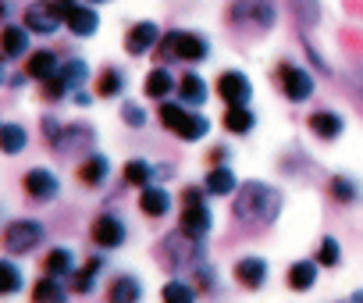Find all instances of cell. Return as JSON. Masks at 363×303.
<instances>
[{
    "label": "cell",
    "mask_w": 363,
    "mask_h": 303,
    "mask_svg": "<svg viewBox=\"0 0 363 303\" xmlns=\"http://www.w3.org/2000/svg\"><path fill=\"white\" fill-rule=\"evenodd\" d=\"M65 97H68V86H65V82H61L57 75L43 82V100H47V104H61Z\"/></svg>",
    "instance_id": "obj_42"
},
{
    "label": "cell",
    "mask_w": 363,
    "mask_h": 303,
    "mask_svg": "<svg viewBox=\"0 0 363 303\" xmlns=\"http://www.w3.org/2000/svg\"><path fill=\"white\" fill-rule=\"evenodd\" d=\"M0 54L4 57H26L29 54V29L26 26H4L0 29Z\"/></svg>",
    "instance_id": "obj_27"
},
{
    "label": "cell",
    "mask_w": 363,
    "mask_h": 303,
    "mask_svg": "<svg viewBox=\"0 0 363 303\" xmlns=\"http://www.w3.org/2000/svg\"><path fill=\"white\" fill-rule=\"evenodd\" d=\"M203 189L207 197H232L239 189V179L228 165H211V172L203 175Z\"/></svg>",
    "instance_id": "obj_19"
},
{
    "label": "cell",
    "mask_w": 363,
    "mask_h": 303,
    "mask_svg": "<svg viewBox=\"0 0 363 303\" xmlns=\"http://www.w3.org/2000/svg\"><path fill=\"white\" fill-rule=\"evenodd\" d=\"M328 197H331L335 204L349 207V204H356V200H359V182L338 172V175H331V179H328Z\"/></svg>",
    "instance_id": "obj_35"
},
{
    "label": "cell",
    "mask_w": 363,
    "mask_h": 303,
    "mask_svg": "<svg viewBox=\"0 0 363 303\" xmlns=\"http://www.w3.org/2000/svg\"><path fill=\"white\" fill-rule=\"evenodd\" d=\"M317 268H320L317 260H292L285 271V285L292 292H310L317 285Z\"/></svg>",
    "instance_id": "obj_20"
},
{
    "label": "cell",
    "mask_w": 363,
    "mask_h": 303,
    "mask_svg": "<svg viewBox=\"0 0 363 303\" xmlns=\"http://www.w3.org/2000/svg\"><path fill=\"white\" fill-rule=\"evenodd\" d=\"M0 82H4V72H0Z\"/></svg>",
    "instance_id": "obj_51"
},
{
    "label": "cell",
    "mask_w": 363,
    "mask_h": 303,
    "mask_svg": "<svg viewBox=\"0 0 363 303\" xmlns=\"http://www.w3.org/2000/svg\"><path fill=\"white\" fill-rule=\"evenodd\" d=\"M306 125H310V132H313L320 143H335V139H342V132H345V118H342L338 111H328V107L313 111V114L306 118Z\"/></svg>",
    "instance_id": "obj_16"
},
{
    "label": "cell",
    "mask_w": 363,
    "mask_h": 303,
    "mask_svg": "<svg viewBox=\"0 0 363 303\" xmlns=\"http://www.w3.org/2000/svg\"><path fill=\"white\" fill-rule=\"evenodd\" d=\"M313 257H317L320 268H338V264H342V246H338V239H335V236H324Z\"/></svg>",
    "instance_id": "obj_38"
},
{
    "label": "cell",
    "mask_w": 363,
    "mask_h": 303,
    "mask_svg": "<svg viewBox=\"0 0 363 303\" xmlns=\"http://www.w3.org/2000/svg\"><path fill=\"white\" fill-rule=\"evenodd\" d=\"M22 189L33 204H54L57 193H61V179L50 168H29L26 179H22Z\"/></svg>",
    "instance_id": "obj_10"
},
{
    "label": "cell",
    "mask_w": 363,
    "mask_h": 303,
    "mask_svg": "<svg viewBox=\"0 0 363 303\" xmlns=\"http://www.w3.org/2000/svg\"><path fill=\"white\" fill-rule=\"evenodd\" d=\"M193 285L203 289V292H214V289H218V271H214L211 264H200V268L193 271Z\"/></svg>",
    "instance_id": "obj_41"
},
{
    "label": "cell",
    "mask_w": 363,
    "mask_h": 303,
    "mask_svg": "<svg viewBox=\"0 0 363 303\" xmlns=\"http://www.w3.org/2000/svg\"><path fill=\"white\" fill-rule=\"evenodd\" d=\"M57 79L68 86V93H79V89L86 86V79H89V65H86L82 57H68V61H61Z\"/></svg>",
    "instance_id": "obj_33"
},
{
    "label": "cell",
    "mask_w": 363,
    "mask_h": 303,
    "mask_svg": "<svg viewBox=\"0 0 363 303\" xmlns=\"http://www.w3.org/2000/svg\"><path fill=\"white\" fill-rule=\"evenodd\" d=\"M207 132H211V118H207V114H196L193 107L186 111V118L174 125V136H178V139H186V143H200Z\"/></svg>",
    "instance_id": "obj_30"
},
{
    "label": "cell",
    "mask_w": 363,
    "mask_h": 303,
    "mask_svg": "<svg viewBox=\"0 0 363 303\" xmlns=\"http://www.w3.org/2000/svg\"><path fill=\"white\" fill-rule=\"evenodd\" d=\"M214 93H218L228 107H242V104H250V100H253V82H250V75H246V72L228 68V72H221V75H218Z\"/></svg>",
    "instance_id": "obj_8"
},
{
    "label": "cell",
    "mask_w": 363,
    "mask_h": 303,
    "mask_svg": "<svg viewBox=\"0 0 363 303\" xmlns=\"http://www.w3.org/2000/svg\"><path fill=\"white\" fill-rule=\"evenodd\" d=\"M160 36H164V33H160L157 22H150V18H146V22H135V26L125 33V50H128L132 57H143L146 50H153V47L160 43Z\"/></svg>",
    "instance_id": "obj_14"
},
{
    "label": "cell",
    "mask_w": 363,
    "mask_h": 303,
    "mask_svg": "<svg viewBox=\"0 0 363 303\" xmlns=\"http://www.w3.org/2000/svg\"><path fill=\"white\" fill-rule=\"evenodd\" d=\"M125 182L128 186H139V189H146L150 182H153V165L150 161H143V158H132V161H125Z\"/></svg>",
    "instance_id": "obj_37"
},
{
    "label": "cell",
    "mask_w": 363,
    "mask_h": 303,
    "mask_svg": "<svg viewBox=\"0 0 363 303\" xmlns=\"http://www.w3.org/2000/svg\"><path fill=\"white\" fill-rule=\"evenodd\" d=\"M57 68H61V57H57L54 50H33V54H29V61H26V75H29V79H36V82L54 79V75H57Z\"/></svg>",
    "instance_id": "obj_22"
},
{
    "label": "cell",
    "mask_w": 363,
    "mask_h": 303,
    "mask_svg": "<svg viewBox=\"0 0 363 303\" xmlns=\"http://www.w3.org/2000/svg\"><path fill=\"white\" fill-rule=\"evenodd\" d=\"M72 97H75V104H79V107H86V104H89V93H82V89H79V93H72Z\"/></svg>",
    "instance_id": "obj_47"
},
{
    "label": "cell",
    "mask_w": 363,
    "mask_h": 303,
    "mask_svg": "<svg viewBox=\"0 0 363 303\" xmlns=\"http://www.w3.org/2000/svg\"><path fill=\"white\" fill-rule=\"evenodd\" d=\"M178 104H186V107H200V104H207V97H211V89H207V82L196 75V72H186L178 79Z\"/></svg>",
    "instance_id": "obj_21"
},
{
    "label": "cell",
    "mask_w": 363,
    "mask_h": 303,
    "mask_svg": "<svg viewBox=\"0 0 363 303\" xmlns=\"http://www.w3.org/2000/svg\"><path fill=\"white\" fill-rule=\"evenodd\" d=\"M79 182L82 186H89V189H100L107 179H111V158L107 154H100V150H93V154H86L82 161H79Z\"/></svg>",
    "instance_id": "obj_15"
},
{
    "label": "cell",
    "mask_w": 363,
    "mask_h": 303,
    "mask_svg": "<svg viewBox=\"0 0 363 303\" xmlns=\"http://www.w3.org/2000/svg\"><path fill=\"white\" fill-rule=\"evenodd\" d=\"M143 299V282L139 275H118L107 285V303H139Z\"/></svg>",
    "instance_id": "obj_24"
},
{
    "label": "cell",
    "mask_w": 363,
    "mask_h": 303,
    "mask_svg": "<svg viewBox=\"0 0 363 303\" xmlns=\"http://www.w3.org/2000/svg\"><path fill=\"white\" fill-rule=\"evenodd\" d=\"M153 257L160 260V268H167L171 275H182V271H196L200 264H207V250H203V239H193L186 232H171L164 236L157 246H153Z\"/></svg>",
    "instance_id": "obj_2"
},
{
    "label": "cell",
    "mask_w": 363,
    "mask_h": 303,
    "mask_svg": "<svg viewBox=\"0 0 363 303\" xmlns=\"http://www.w3.org/2000/svg\"><path fill=\"white\" fill-rule=\"evenodd\" d=\"M121 121L132 125V128H143V125H146V111H143L139 104H125V107H121Z\"/></svg>",
    "instance_id": "obj_43"
},
{
    "label": "cell",
    "mask_w": 363,
    "mask_h": 303,
    "mask_svg": "<svg viewBox=\"0 0 363 303\" xmlns=\"http://www.w3.org/2000/svg\"><path fill=\"white\" fill-rule=\"evenodd\" d=\"M178 228L193 236V239H207L211 228H214V211L207 204H193V207H182V218H178Z\"/></svg>",
    "instance_id": "obj_13"
},
{
    "label": "cell",
    "mask_w": 363,
    "mask_h": 303,
    "mask_svg": "<svg viewBox=\"0 0 363 303\" xmlns=\"http://www.w3.org/2000/svg\"><path fill=\"white\" fill-rule=\"evenodd\" d=\"M89 4H93V8H96V4H111V0H89Z\"/></svg>",
    "instance_id": "obj_50"
},
{
    "label": "cell",
    "mask_w": 363,
    "mask_h": 303,
    "mask_svg": "<svg viewBox=\"0 0 363 303\" xmlns=\"http://www.w3.org/2000/svg\"><path fill=\"white\" fill-rule=\"evenodd\" d=\"M33 303H68V285H65V278L40 275V282L33 285Z\"/></svg>",
    "instance_id": "obj_29"
},
{
    "label": "cell",
    "mask_w": 363,
    "mask_h": 303,
    "mask_svg": "<svg viewBox=\"0 0 363 303\" xmlns=\"http://www.w3.org/2000/svg\"><path fill=\"white\" fill-rule=\"evenodd\" d=\"M267 260L264 257H257V253H246V257H239L235 264H232V278L242 285V289H250V292H257V289H264V282H267Z\"/></svg>",
    "instance_id": "obj_11"
},
{
    "label": "cell",
    "mask_w": 363,
    "mask_h": 303,
    "mask_svg": "<svg viewBox=\"0 0 363 303\" xmlns=\"http://www.w3.org/2000/svg\"><path fill=\"white\" fill-rule=\"evenodd\" d=\"M0 125H4V121H0Z\"/></svg>",
    "instance_id": "obj_52"
},
{
    "label": "cell",
    "mask_w": 363,
    "mask_h": 303,
    "mask_svg": "<svg viewBox=\"0 0 363 303\" xmlns=\"http://www.w3.org/2000/svg\"><path fill=\"white\" fill-rule=\"evenodd\" d=\"M221 125H225L232 136H250V132L257 128V114L250 111V104H242V107H228L225 118H221Z\"/></svg>",
    "instance_id": "obj_34"
},
{
    "label": "cell",
    "mask_w": 363,
    "mask_h": 303,
    "mask_svg": "<svg viewBox=\"0 0 363 303\" xmlns=\"http://www.w3.org/2000/svg\"><path fill=\"white\" fill-rule=\"evenodd\" d=\"M207 161H211V165H225V161H228V150H225V146L211 150V158H207Z\"/></svg>",
    "instance_id": "obj_46"
},
{
    "label": "cell",
    "mask_w": 363,
    "mask_h": 303,
    "mask_svg": "<svg viewBox=\"0 0 363 303\" xmlns=\"http://www.w3.org/2000/svg\"><path fill=\"white\" fill-rule=\"evenodd\" d=\"M196 285H193V278H171V282H164L160 285V303H196Z\"/></svg>",
    "instance_id": "obj_32"
},
{
    "label": "cell",
    "mask_w": 363,
    "mask_h": 303,
    "mask_svg": "<svg viewBox=\"0 0 363 303\" xmlns=\"http://www.w3.org/2000/svg\"><path fill=\"white\" fill-rule=\"evenodd\" d=\"M281 214V193L267 182H242L235 189L232 200V218L239 225H253V228H267L274 225Z\"/></svg>",
    "instance_id": "obj_1"
},
{
    "label": "cell",
    "mask_w": 363,
    "mask_h": 303,
    "mask_svg": "<svg viewBox=\"0 0 363 303\" xmlns=\"http://www.w3.org/2000/svg\"><path fill=\"white\" fill-rule=\"evenodd\" d=\"M139 211H143L146 218H164V214L171 211V193L150 182L146 189H139Z\"/></svg>",
    "instance_id": "obj_25"
},
{
    "label": "cell",
    "mask_w": 363,
    "mask_h": 303,
    "mask_svg": "<svg viewBox=\"0 0 363 303\" xmlns=\"http://www.w3.org/2000/svg\"><path fill=\"white\" fill-rule=\"evenodd\" d=\"M29 33H36V36H54L61 26H65V18H61V11L50 4V0H40V4H33L29 11H26V22H22Z\"/></svg>",
    "instance_id": "obj_12"
},
{
    "label": "cell",
    "mask_w": 363,
    "mask_h": 303,
    "mask_svg": "<svg viewBox=\"0 0 363 303\" xmlns=\"http://www.w3.org/2000/svg\"><path fill=\"white\" fill-rule=\"evenodd\" d=\"M349 303H363V289H359V292H352V299H349Z\"/></svg>",
    "instance_id": "obj_48"
},
{
    "label": "cell",
    "mask_w": 363,
    "mask_h": 303,
    "mask_svg": "<svg viewBox=\"0 0 363 303\" xmlns=\"http://www.w3.org/2000/svg\"><path fill=\"white\" fill-rule=\"evenodd\" d=\"M125 86H128L125 68H118V65L100 68V75H96V97H100V100H114V97H121Z\"/></svg>",
    "instance_id": "obj_23"
},
{
    "label": "cell",
    "mask_w": 363,
    "mask_h": 303,
    "mask_svg": "<svg viewBox=\"0 0 363 303\" xmlns=\"http://www.w3.org/2000/svg\"><path fill=\"white\" fill-rule=\"evenodd\" d=\"M274 18H278V11H274L271 0H232V8H228V22L235 29L264 33V29L274 26Z\"/></svg>",
    "instance_id": "obj_5"
},
{
    "label": "cell",
    "mask_w": 363,
    "mask_h": 303,
    "mask_svg": "<svg viewBox=\"0 0 363 303\" xmlns=\"http://www.w3.org/2000/svg\"><path fill=\"white\" fill-rule=\"evenodd\" d=\"M292 11H296V18L303 26H317V18H320V4H317V0H292Z\"/></svg>",
    "instance_id": "obj_40"
},
{
    "label": "cell",
    "mask_w": 363,
    "mask_h": 303,
    "mask_svg": "<svg viewBox=\"0 0 363 303\" xmlns=\"http://www.w3.org/2000/svg\"><path fill=\"white\" fill-rule=\"evenodd\" d=\"M22 289H26L22 268H18L15 260H8V257H0V296H15V292H22Z\"/></svg>",
    "instance_id": "obj_36"
},
{
    "label": "cell",
    "mask_w": 363,
    "mask_h": 303,
    "mask_svg": "<svg viewBox=\"0 0 363 303\" xmlns=\"http://www.w3.org/2000/svg\"><path fill=\"white\" fill-rule=\"evenodd\" d=\"M186 104H171V100H160V107H157V121L167 128V132H174V125L182 121V118H186Z\"/></svg>",
    "instance_id": "obj_39"
},
{
    "label": "cell",
    "mask_w": 363,
    "mask_h": 303,
    "mask_svg": "<svg viewBox=\"0 0 363 303\" xmlns=\"http://www.w3.org/2000/svg\"><path fill=\"white\" fill-rule=\"evenodd\" d=\"M174 89H178V82L171 79V72H167L164 65H160V68H153V72L143 79V93H146L150 100H157V104H160V100H167Z\"/></svg>",
    "instance_id": "obj_28"
},
{
    "label": "cell",
    "mask_w": 363,
    "mask_h": 303,
    "mask_svg": "<svg viewBox=\"0 0 363 303\" xmlns=\"http://www.w3.org/2000/svg\"><path fill=\"white\" fill-rule=\"evenodd\" d=\"M349 79H352V89H356V97L363 100V61H349Z\"/></svg>",
    "instance_id": "obj_45"
},
{
    "label": "cell",
    "mask_w": 363,
    "mask_h": 303,
    "mask_svg": "<svg viewBox=\"0 0 363 303\" xmlns=\"http://www.w3.org/2000/svg\"><path fill=\"white\" fill-rule=\"evenodd\" d=\"M157 50V57L160 61H182V65H200V61H207L211 57V40L203 36V33H182V29H174V33H164L160 36V43L153 47Z\"/></svg>",
    "instance_id": "obj_3"
},
{
    "label": "cell",
    "mask_w": 363,
    "mask_h": 303,
    "mask_svg": "<svg viewBox=\"0 0 363 303\" xmlns=\"http://www.w3.org/2000/svg\"><path fill=\"white\" fill-rule=\"evenodd\" d=\"M107 268V257H89L86 264H79L75 271H72V278H68V289L72 292H79V296H89L93 289H96V278H100V271Z\"/></svg>",
    "instance_id": "obj_18"
},
{
    "label": "cell",
    "mask_w": 363,
    "mask_h": 303,
    "mask_svg": "<svg viewBox=\"0 0 363 303\" xmlns=\"http://www.w3.org/2000/svg\"><path fill=\"white\" fill-rule=\"evenodd\" d=\"M93 143H96V128L86 125V121H72V125L61 128L54 150H57V154H65V158H72V154H93Z\"/></svg>",
    "instance_id": "obj_9"
},
{
    "label": "cell",
    "mask_w": 363,
    "mask_h": 303,
    "mask_svg": "<svg viewBox=\"0 0 363 303\" xmlns=\"http://www.w3.org/2000/svg\"><path fill=\"white\" fill-rule=\"evenodd\" d=\"M193 204H207V189L203 186H186L182 189V207H193Z\"/></svg>",
    "instance_id": "obj_44"
},
{
    "label": "cell",
    "mask_w": 363,
    "mask_h": 303,
    "mask_svg": "<svg viewBox=\"0 0 363 303\" xmlns=\"http://www.w3.org/2000/svg\"><path fill=\"white\" fill-rule=\"evenodd\" d=\"M26 146H29V132H26V125H18V121L0 125V154L18 158Z\"/></svg>",
    "instance_id": "obj_31"
},
{
    "label": "cell",
    "mask_w": 363,
    "mask_h": 303,
    "mask_svg": "<svg viewBox=\"0 0 363 303\" xmlns=\"http://www.w3.org/2000/svg\"><path fill=\"white\" fill-rule=\"evenodd\" d=\"M89 239H93L96 250H121L125 239H128V225L121 221V214L104 211V214L93 218V225H89Z\"/></svg>",
    "instance_id": "obj_7"
},
{
    "label": "cell",
    "mask_w": 363,
    "mask_h": 303,
    "mask_svg": "<svg viewBox=\"0 0 363 303\" xmlns=\"http://www.w3.org/2000/svg\"><path fill=\"white\" fill-rule=\"evenodd\" d=\"M8 15V0H0V18H4Z\"/></svg>",
    "instance_id": "obj_49"
},
{
    "label": "cell",
    "mask_w": 363,
    "mask_h": 303,
    "mask_svg": "<svg viewBox=\"0 0 363 303\" xmlns=\"http://www.w3.org/2000/svg\"><path fill=\"white\" fill-rule=\"evenodd\" d=\"M65 26L72 29V36L89 40V36L100 29V15H96V8H93V4H72V8H68V15H65Z\"/></svg>",
    "instance_id": "obj_17"
},
{
    "label": "cell",
    "mask_w": 363,
    "mask_h": 303,
    "mask_svg": "<svg viewBox=\"0 0 363 303\" xmlns=\"http://www.w3.org/2000/svg\"><path fill=\"white\" fill-rule=\"evenodd\" d=\"M274 79H278V86H281V93L292 100V104H306L310 97H313V75L303 68V65H296V61H281L278 68H274Z\"/></svg>",
    "instance_id": "obj_6"
},
{
    "label": "cell",
    "mask_w": 363,
    "mask_h": 303,
    "mask_svg": "<svg viewBox=\"0 0 363 303\" xmlns=\"http://www.w3.org/2000/svg\"><path fill=\"white\" fill-rule=\"evenodd\" d=\"M75 268H79V260H75V253H72L68 246H54V250H47V257H43V275L72 278Z\"/></svg>",
    "instance_id": "obj_26"
},
{
    "label": "cell",
    "mask_w": 363,
    "mask_h": 303,
    "mask_svg": "<svg viewBox=\"0 0 363 303\" xmlns=\"http://www.w3.org/2000/svg\"><path fill=\"white\" fill-rule=\"evenodd\" d=\"M43 239H47V228L36 218H15V221L4 225V232H0V246H4L8 257H26V253L40 250Z\"/></svg>",
    "instance_id": "obj_4"
}]
</instances>
